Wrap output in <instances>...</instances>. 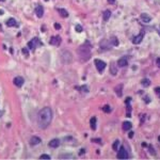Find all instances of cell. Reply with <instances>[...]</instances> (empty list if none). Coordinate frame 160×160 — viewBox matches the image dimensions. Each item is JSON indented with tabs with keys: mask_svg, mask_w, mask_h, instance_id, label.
<instances>
[{
	"mask_svg": "<svg viewBox=\"0 0 160 160\" xmlns=\"http://www.w3.org/2000/svg\"><path fill=\"white\" fill-rule=\"evenodd\" d=\"M110 44L113 46H118L119 45V40L117 36H112L111 38H110Z\"/></svg>",
	"mask_w": 160,
	"mask_h": 160,
	"instance_id": "cell-21",
	"label": "cell"
},
{
	"mask_svg": "<svg viewBox=\"0 0 160 160\" xmlns=\"http://www.w3.org/2000/svg\"><path fill=\"white\" fill-rule=\"evenodd\" d=\"M41 45H42L41 41L38 40L37 37H34V38H32V40L29 42V44H28V47H29L30 49H35L37 46H41Z\"/></svg>",
	"mask_w": 160,
	"mask_h": 160,
	"instance_id": "cell-4",
	"label": "cell"
},
{
	"mask_svg": "<svg viewBox=\"0 0 160 160\" xmlns=\"http://www.w3.org/2000/svg\"><path fill=\"white\" fill-rule=\"evenodd\" d=\"M52 120V110L49 107H45L40 110V112L37 114V124L40 126V128L45 129L47 128L51 123Z\"/></svg>",
	"mask_w": 160,
	"mask_h": 160,
	"instance_id": "cell-1",
	"label": "cell"
},
{
	"mask_svg": "<svg viewBox=\"0 0 160 160\" xmlns=\"http://www.w3.org/2000/svg\"><path fill=\"white\" fill-rule=\"evenodd\" d=\"M141 83H142V85H143V86H150V84H151V81L148 80V79H143Z\"/></svg>",
	"mask_w": 160,
	"mask_h": 160,
	"instance_id": "cell-24",
	"label": "cell"
},
{
	"mask_svg": "<svg viewBox=\"0 0 160 160\" xmlns=\"http://www.w3.org/2000/svg\"><path fill=\"white\" fill-rule=\"evenodd\" d=\"M110 17H111V11L106 10V11L104 12V14H103V18H104V20H105V21H108Z\"/></svg>",
	"mask_w": 160,
	"mask_h": 160,
	"instance_id": "cell-19",
	"label": "cell"
},
{
	"mask_svg": "<svg viewBox=\"0 0 160 160\" xmlns=\"http://www.w3.org/2000/svg\"><path fill=\"white\" fill-rule=\"evenodd\" d=\"M140 17H141L143 23H145V24L150 23V21L152 20V17H151V16H148V14H146V13H142Z\"/></svg>",
	"mask_w": 160,
	"mask_h": 160,
	"instance_id": "cell-13",
	"label": "cell"
},
{
	"mask_svg": "<svg viewBox=\"0 0 160 160\" xmlns=\"http://www.w3.org/2000/svg\"><path fill=\"white\" fill-rule=\"evenodd\" d=\"M61 60L64 64L71 63V61H73V56H71V53L68 50H63L61 52Z\"/></svg>",
	"mask_w": 160,
	"mask_h": 160,
	"instance_id": "cell-3",
	"label": "cell"
},
{
	"mask_svg": "<svg viewBox=\"0 0 160 160\" xmlns=\"http://www.w3.org/2000/svg\"><path fill=\"white\" fill-rule=\"evenodd\" d=\"M134 135H135L134 132H132V131H130V132H129V138H132V137H134Z\"/></svg>",
	"mask_w": 160,
	"mask_h": 160,
	"instance_id": "cell-36",
	"label": "cell"
},
{
	"mask_svg": "<svg viewBox=\"0 0 160 160\" xmlns=\"http://www.w3.org/2000/svg\"><path fill=\"white\" fill-rule=\"evenodd\" d=\"M75 30H76L77 32H79V33H80V32H82V27H81L80 25H77V26L75 27Z\"/></svg>",
	"mask_w": 160,
	"mask_h": 160,
	"instance_id": "cell-27",
	"label": "cell"
},
{
	"mask_svg": "<svg viewBox=\"0 0 160 160\" xmlns=\"http://www.w3.org/2000/svg\"><path fill=\"white\" fill-rule=\"evenodd\" d=\"M92 142H97L98 144H101V140L100 139H93Z\"/></svg>",
	"mask_w": 160,
	"mask_h": 160,
	"instance_id": "cell-31",
	"label": "cell"
},
{
	"mask_svg": "<svg viewBox=\"0 0 160 160\" xmlns=\"http://www.w3.org/2000/svg\"><path fill=\"white\" fill-rule=\"evenodd\" d=\"M23 53H24V54H26V56H28V54H29V53H28V50H27L26 48H24V49H23Z\"/></svg>",
	"mask_w": 160,
	"mask_h": 160,
	"instance_id": "cell-34",
	"label": "cell"
},
{
	"mask_svg": "<svg viewBox=\"0 0 160 160\" xmlns=\"http://www.w3.org/2000/svg\"><path fill=\"white\" fill-rule=\"evenodd\" d=\"M35 14L37 15L38 18L43 17V15H44V9H43L42 5H37V7L35 8Z\"/></svg>",
	"mask_w": 160,
	"mask_h": 160,
	"instance_id": "cell-10",
	"label": "cell"
},
{
	"mask_svg": "<svg viewBox=\"0 0 160 160\" xmlns=\"http://www.w3.org/2000/svg\"><path fill=\"white\" fill-rule=\"evenodd\" d=\"M1 117H2V111L0 110V118H1Z\"/></svg>",
	"mask_w": 160,
	"mask_h": 160,
	"instance_id": "cell-39",
	"label": "cell"
},
{
	"mask_svg": "<svg viewBox=\"0 0 160 160\" xmlns=\"http://www.w3.org/2000/svg\"><path fill=\"white\" fill-rule=\"evenodd\" d=\"M24 82H25L24 78H23V77H20V76H18V77H16V78H14V84H15L16 86H17V88L23 86Z\"/></svg>",
	"mask_w": 160,
	"mask_h": 160,
	"instance_id": "cell-8",
	"label": "cell"
},
{
	"mask_svg": "<svg viewBox=\"0 0 160 160\" xmlns=\"http://www.w3.org/2000/svg\"><path fill=\"white\" fill-rule=\"evenodd\" d=\"M59 158H74L73 155H61L59 156Z\"/></svg>",
	"mask_w": 160,
	"mask_h": 160,
	"instance_id": "cell-29",
	"label": "cell"
},
{
	"mask_svg": "<svg viewBox=\"0 0 160 160\" xmlns=\"http://www.w3.org/2000/svg\"><path fill=\"white\" fill-rule=\"evenodd\" d=\"M49 147H51V148H57L59 145H60V140L59 139H53L51 140L50 142H49Z\"/></svg>",
	"mask_w": 160,
	"mask_h": 160,
	"instance_id": "cell-12",
	"label": "cell"
},
{
	"mask_svg": "<svg viewBox=\"0 0 160 160\" xmlns=\"http://www.w3.org/2000/svg\"><path fill=\"white\" fill-rule=\"evenodd\" d=\"M7 25L8 27H18V24L14 18H10L7 20Z\"/></svg>",
	"mask_w": 160,
	"mask_h": 160,
	"instance_id": "cell-16",
	"label": "cell"
},
{
	"mask_svg": "<svg viewBox=\"0 0 160 160\" xmlns=\"http://www.w3.org/2000/svg\"><path fill=\"white\" fill-rule=\"evenodd\" d=\"M78 54L80 57V60L82 62H85L88 60H90L91 58V49H90V45L89 44H84V45H81L78 49Z\"/></svg>",
	"mask_w": 160,
	"mask_h": 160,
	"instance_id": "cell-2",
	"label": "cell"
},
{
	"mask_svg": "<svg viewBox=\"0 0 160 160\" xmlns=\"http://www.w3.org/2000/svg\"><path fill=\"white\" fill-rule=\"evenodd\" d=\"M103 110L106 113H110L111 112V108H110V106H108V105H106V106H104V108H103Z\"/></svg>",
	"mask_w": 160,
	"mask_h": 160,
	"instance_id": "cell-26",
	"label": "cell"
},
{
	"mask_svg": "<svg viewBox=\"0 0 160 160\" xmlns=\"http://www.w3.org/2000/svg\"><path fill=\"white\" fill-rule=\"evenodd\" d=\"M40 158H41V159H50V156L46 155V154H43V155L40 156Z\"/></svg>",
	"mask_w": 160,
	"mask_h": 160,
	"instance_id": "cell-28",
	"label": "cell"
},
{
	"mask_svg": "<svg viewBox=\"0 0 160 160\" xmlns=\"http://www.w3.org/2000/svg\"><path fill=\"white\" fill-rule=\"evenodd\" d=\"M90 124H91V129L95 130V129H96V118H95V117H93V118L91 119Z\"/></svg>",
	"mask_w": 160,
	"mask_h": 160,
	"instance_id": "cell-22",
	"label": "cell"
},
{
	"mask_svg": "<svg viewBox=\"0 0 160 160\" xmlns=\"http://www.w3.org/2000/svg\"><path fill=\"white\" fill-rule=\"evenodd\" d=\"M117 157H118L119 159H127V158L129 157L128 153H127V151L125 150V147H124V146H122V147L120 148V151L118 152Z\"/></svg>",
	"mask_w": 160,
	"mask_h": 160,
	"instance_id": "cell-5",
	"label": "cell"
},
{
	"mask_svg": "<svg viewBox=\"0 0 160 160\" xmlns=\"http://www.w3.org/2000/svg\"><path fill=\"white\" fill-rule=\"evenodd\" d=\"M110 73H111V75H113V76H115L118 74V67L115 66V63L114 62H112L111 63V66H110Z\"/></svg>",
	"mask_w": 160,
	"mask_h": 160,
	"instance_id": "cell-18",
	"label": "cell"
},
{
	"mask_svg": "<svg viewBox=\"0 0 160 160\" xmlns=\"http://www.w3.org/2000/svg\"><path fill=\"white\" fill-rule=\"evenodd\" d=\"M114 91H115V93H117V95L119 97H121L123 95V84L117 85V86H115V89H114Z\"/></svg>",
	"mask_w": 160,
	"mask_h": 160,
	"instance_id": "cell-14",
	"label": "cell"
},
{
	"mask_svg": "<svg viewBox=\"0 0 160 160\" xmlns=\"http://www.w3.org/2000/svg\"><path fill=\"white\" fill-rule=\"evenodd\" d=\"M54 28H56L57 30H59L60 28H61V26H60L59 24H57V23H56V24H54Z\"/></svg>",
	"mask_w": 160,
	"mask_h": 160,
	"instance_id": "cell-33",
	"label": "cell"
},
{
	"mask_svg": "<svg viewBox=\"0 0 160 160\" xmlns=\"http://www.w3.org/2000/svg\"><path fill=\"white\" fill-rule=\"evenodd\" d=\"M0 1H4V0H0Z\"/></svg>",
	"mask_w": 160,
	"mask_h": 160,
	"instance_id": "cell-40",
	"label": "cell"
},
{
	"mask_svg": "<svg viewBox=\"0 0 160 160\" xmlns=\"http://www.w3.org/2000/svg\"><path fill=\"white\" fill-rule=\"evenodd\" d=\"M150 152H151L152 155H155V151L153 150V147H152V146H150Z\"/></svg>",
	"mask_w": 160,
	"mask_h": 160,
	"instance_id": "cell-35",
	"label": "cell"
},
{
	"mask_svg": "<svg viewBox=\"0 0 160 160\" xmlns=\"http://www.w3.org/2000/svg\"><path fill=\"white\" fill-rule=\"evenodd\" d=\"M41 143V139L38 137H32L30 139V145L31 146H34V145H37Z\"/></svg>",
	"mask_w": 160,
	"mask_h": 160,
	"instance_id": "cell-11",
	"label": "cell"
},
{
	"mask_svg": "<svg viewBox=\"0 0 160 160\" xmlns=\"http://www.w3.org/2000/svg\"><path fill=\"white\" fill-rule=\"evenodd\" d=\"M51 44V45H54V46H58V45H60L61 44V37L60 36H51V38H50V42H49Z\"/></svg>",
	"mask_w": 160,
	"mask_h": 160,
	"instance_id": "cell-7",
	"label": "cell"
},
{
	"mask_svg": "<svg viewBox=\"0 0 160 160\" xmlns=\"http://www.w3.org/2000/svg\"><path fill=\"white\" fill-rule=\"evenodd\" d=\"M123 130L124 131H128V130H130L131 129V127H132V124L130 123V122H128V121H126V122H124L123 123Z\"/></svg>",
	"mask_w": 160,
	"mask_h": 160,
	"instance_id": "cell-17",
	"label": "cell"
},
{
	"mask_svg": "<svg viewBox=\"0 0 160 160\" xmlns=\"http://www.w3.org/2000/svg\"><path fill=\"white\" fill-rule=\"evenodd\" d=\"M107 42H108L107 40H104V41L100 43V47H101V48H104L105 50H108V49H109V45H106Z\"/></svg>",
	"mask_w": 160,
	"mask_h": 160,
	"instance_id": "cell-23",
	"label": "cell"
},
{
	"mask_svg": "<svg viewBox=\"0 0 160 160\" xmlns=\"http://www.w3.org/2000/svg\"><path fill=\"white\" fill-rule=\"evenodd\" d=\"M156 62H157V64H158V65H160V58H158V59H157V61H156Z\"/></svg>",
	"mask_w": 160,
	"mask_h": 160,
	"instance_id": "cell-38",
	"label": "cell"
},
{
	"mask_svg": "<svg viewBox=\"0 0 160 160\" xmlns=\"http://www.w3.org/2000/svg\"><path fill=\"white\" fill-rule=\"evenodd\" d=\"M58 12H59V13H60V15H61L62 17H64V18H66V17L68 16L67 11L64 10V9H58Z\"/></svg>",
	"mask_w": 160,
	"mask_h": 160,
	"instance_id": "cell-20",
	"label": "cell"
},
{
	"mask_svg": "<svg viewBox=\"0 0 160 160\" xmlns=\"http://www.w3.org/2000/svg\"><path fill=\"white\" fill-rule=\"evenodd\" d=\"M127 64H128V60L126 57L121 58L118 61V65L120 66V67H125V66H127Z\"/></svg>",
	"mask_w": 160,
	"mask_h": 160,
	"instance_id": "cell-9",
	"label": "cell"
},
{
	"mask_svg": "<svg viewBox=\"0 0 160 160\" xmlns=\"http://www.w3.org/2000/svg\"><path fill=\"white\" fill-rule=\"evenodd\" d=\"M155 92H156L157 96L160 97V88H156V89H155Z\"/></svg>",
	"mask_w": 160,
	"mask_h": 160,
	"instance_id": "cell-30",
	"label": "cell"
},
{
	"mask_svg": "<svg viewBox=\"0 0 160 160\" xmlns=\"http://www.w3.org/2000/svg\"><path fill=\"white\" fill-rule=\"evenodd\" d=\"M108 2H109V3H111V4H113V3L115 2V0H108Z\"/></svg>",
	"mask_w": 160,
	"mask_h": 160,
	"instance_id": "cell-37",
	"label": "cell"
},
{
	"mask_svg": "<svg viewBox=\"0 0 160 160\" xmlns=\"http://www.w3.org/2000/svg\"><path fill=\"white\" fill-rule=\"evenodd\" d=\"M78 89H79V90H82V91H84L85 93H88V91H89V90H88V88H85V86H82V88H78Z\"/></svg>",
	"mask_w": 160,
	"mask_h": 160,
	"instance_id": "cell-32",
	"label": "cell"
},
{
	"mask_svg": "<svg viewBox=\"0 0 160 160\" xmlns=\"http://www.w3.org/2000/svg\"><path fill=\"white\" fill-rule=\"evenodd\" d=\"M143 40V33H140V34H138L137 36H135L132 38V43L134 44H140Z\"/></svg>",
	"mask_w": 160,
	"mask_h": 160,
	"instance_id": "cell-15",
	"label": "cell"
},
{
	"mask_svg": "<svg viewBox=\"0 0 160 160\" xmlns=\"http://www.w3.org/2000/svg\"><path fill=\"white\" fill-rule=\"evenodd\" d=\"M94 62H95L97 70L99 71V73H103V71L105 70V67H106V63H105L104 61H101V60H98V59H96Z\"/></svg>",
	"mask_w": 160,
	"mask_h": 160,
	"instance_id": "cell-6",
	"label": "cell"
},
{
	"mask_svg": "<svg viewBox=\"0 0 160 160\" xmlns=\"http://www.w3.org/2000/svg\"><path fill=\"white\" fill-rule=\"evenodd\" d=\"M119 145H120V141H119V140H117V141H115V142L113 143L112 148H113L114 151H118V150H119V148H118V147H119Z\"/></svg>",
	"mask_w": 160,
	"mask_h": 160,
	"instance_id": "cell-25",
	"label": "cell"
}]
</instances>
